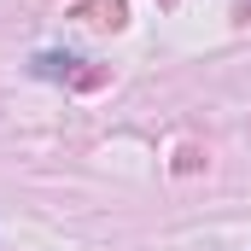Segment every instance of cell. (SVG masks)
<instances>
[{"instance_id": "obj_1", "label": "cell", "mask_w": 251, "mask_h": 251, "mask_svg": "<svg viewBox=\"0 0 251 251\" xmlns=\"http://www.w3.org/2000/svg\"><path fill=\"white\" fill-rule=\"evenodd\" d=\"M82 18H88V24H105V29H123V24H128V6H123V0H88Z\"/></svg>"}, {"instance_id": "obj_2", "label": "cell", "mask_w": 251, "mask_h": 251, "mask_svg": "<svg viewBox=\"0 0 251 251\" xmlns=\"http://www.w3.org/2000/svg\"><path fill=\"white\" fill-rule=\"evenodd\" d=\"M76 53H35V76H70V82H76V76H82V70H76Z\"/></svg>"}, {"instance_id": "obj_3", "label": "cell", "mask_w": 251, "mask_h": 251, "mask_svg": "<svg viewBox=\"0 0 251 251\" xmlns=\"http://www.w3.org/2000/svg\"><path fill=\"white\" fill-rule=\"evenodd\" d=\"M158 6H176V0H158Z\"/></svg>"}]
</instances>
